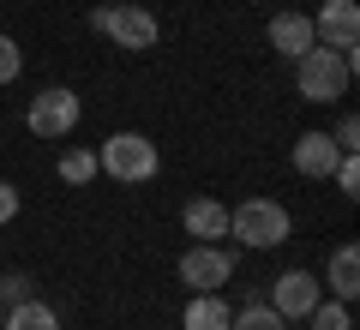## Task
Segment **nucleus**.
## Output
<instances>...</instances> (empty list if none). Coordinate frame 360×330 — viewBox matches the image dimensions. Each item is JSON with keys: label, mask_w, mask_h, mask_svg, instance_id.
Instances as JSON below:
<instances>
[{"label": "nucleus", "mask_w": 360, "mask_h": 330, "mask_svg": "<svg viewBox=\"0 0 360 330\" xmlns=\"http://www.w3.org/2000/svg\"><path fill=\"white\" fill-rule=\"evenodd\" d=\"M348 84H354V54H342V49H324V42H312V49L295 61V90H300V102H319V108H330V102L348 96Z\"/></svg>", "instance_id": "1"}, {"label": "nucleus", "mask_w": 360, "mask_h": 330, "mask_svg": "<svg viewBox=\"0 0 360 330\" xmlns=\"http://www.w3.org/2000/svg\"><path fill=\"white\" fill-rule=\"evenodd\" d=\"M229 234L246 246V253H270V246H288L295 216H288V204H276V198H240L229 210Z\"/></svg>", "instance_id": "2"}, {"label": "nucleus", "mask_w": 360, "mask_h": 330, "mask_svg": "<svg viewBox=\"0 0 360 330\" xmlns=\"http://www.w3.org/2000/svg\"><path fill=\"white\" fill-rule=\"evenodd\" d=\"M96 168L120 186H144V180L162 174V151H156L144 132H108L103 151H96Z\"/></svg>", "instance_id": "3"}, {"label": "nucleus", "mask_w": 360, "mask_h": 330, "mask_svg": "<svg viewBox=\"0 0 360 330\" xmlns=\"http://www.w3.org/2000/svg\"><path fill=\"white\" fill-rule=\"evenodd\" d=\"M90 30H96V37H108L115 49H127V54H150L156 42H162L156 13L132 6V0H120V6H96V13H90Z\"/></svg>", "instance_id": "4"}, {"label": "nucleus", "mask_w": 360, "mask_h": 330, "mask_svg": "<svg viewBox=\"0 0 360 330\" xmlns=\"http://www.w3.org/2000/svg\"><path fill=\"white\" fill-rule=\"evenodd\" d=\"M78 115H84L78 90L49 84V90H37V96H30V108H25V127L37 132L42 144H60V139H72V132H78Z\"/></svg>", "instance_id": "5"}, {"label": "nucleus", "mask_w": 360, "mask_h": 330, "mask_svg": "<svg viewBox=\"0 0 360 330\" xmlns=\"http://www.w3.org/2000/svg\"><path fill=\"white\" fill-rule=\"evenodd\" d=\"M234 270H240V258H234V246L222 241H193L186 253H180V282L193 294H222L234 282Z\"/></svg>", "instance_id": "6"}, {"label": "nucleus", "mask_w": 360, "mask_h": 330, "mask_svg": "<svg viewBox=\"0 0 360 330\" xmlns=\"http://www.w3.org/2000/svg\"><path fill=\"white\" fill-rule=\"evenodd\" d=\"M319 294H324V282H319V270H283V277L276 282H264V300L276 306V312L288 318V324H300V318L312 312V306H319Z\"/></svg>", "instance_id": "7"}, {"label": "nucleus", "mask_w": 360, "mask_h": 330, "mask_svg": "<svg viewBox=\"0 0 360 330\" xmlns=\"http://www.w3.org/2000/svg\"><path fill=\"white\" fill-rule=\"evenodd\" d=\"M307 18H312V37L324 49H342V54L360 49V6L354 0H324L319 13H307Z\"/></svg>", "instance_id": "8"}, {"label": "nucleus", "mask_w": 360, "mask_h": 330, "mask_svg": "<svg viewBox=\"0 0 360 330\" xmlns=\"http://www.w3.org/2000/svg\"><path fill=\"white\" fill-rule=\"evenodd\" d=\"M288 163H295V174H300V180H330V168L342 163V151L330 144V132L312 127V132H300V139L288 144Z\"/></svg>", "instance_id": "9"}, {"label": "nucleus", "mask_w": 360, "mask_h": 330, "mask_svg": "<svg viewBox=\"0 0 360 330\" xmlns=\"http://www.w3.org/2000/svg\"><path fill=\"white\" fill-rule=\"evenodd\" d=\"M180 229L193 241H229V204L222 198H186L180 204Z\"/></svg>", "instance_id": "10"}, {"label": "nucleus", "mask_w": 360, "mask_h": 330, "mask_svg": "<svg viewBox=\"0 0 360 330\" xmlns=\"http://www.w3.org/2000/svg\"><path fill=\"white\" fill-rule=\"evenodd\" d=\"M319 282L330 288V300H348V306H354V294H360V246L342 241L330 258H324V277H319Z\"/></svg>", "instance_id": "11"}, {"label": "nucleus", "mask_w": 360, "mask_h": 330, "mask_svg": "<svg viewBox=\"0 0 360 330\" xmlns=\"http://www.w3.org/2000/svg\"><path fill=\"white\" fill-rule=\"evenodd\" d=\"M264 37H270V49L283 54V61H300V54L319 42V37H312V18H307V13H276Z\"/></svg>", "instance_id": "12"}, {"label": "nucleus", "mask_w": 360, "mask_h": 330, "mask_svg": "<svg viewBox=\"0 0 360 330\" xmlns=\"http://www.w3.org/2000/svg\"><path fill=\"white\" fill-rule=\"evenodd\" d=\"M229 300L222 294H193L186 300V312H180V330H229Z\"/></svg>", "instance_id": "13"}, {"label": "nucleus", "mask_w": 360, "mask_h": 330, "mask_svg": "<svg viewBox=\"0 0 360 330\" xmlns=\"http://www.w3.org/2000/svg\"><path fill=\"white\" fill-rule=\"evenodd\" d=\"M0 330H60V312L49 300H25V306H6Z\"/></svg>", "instance_id": "14"}, {"label": "nucleus", "mask_w": 360, "mask_h": 330, "mask_svg": "<svg viewBox=\"0 0 360 330\" xmlns=\"http://www.w3.org/2000/svg\"><path fill=\"white\" fill-rule=\"evenodd\" d=\"M54 174H60L66 186H90V180L103 174V168H96V151H84V144H66L60 163H54Z\"/></svg>", "instance_id": "15"}, {"label": "nucleus", "mask_w": 360, "mask_h": 330, "mask_svg": "<svg viewBox=\"0 0 360 330\" xmlns=\"http://www.w3.org/2000/svg\"><path fill=\"white\" fill-rule=\"evenodd\" d=\"M229 330H288V318L276 312V306H270L264 294H252V300H246L240 312L229 318Z\"/></svg>", "instance_id": "16"}, {"label": "nucleus", "mask_w": 360, "mask_h": 330, "mask_svg": "<svg viewBox=\"0 0 360 330\" xmlns=\"http://www.w3.org/2000/svg\"><path fill=\"white\" fill-rule=\"evenodd\" d=\"M312 330H354V312H348V300H330V294H319V306L307 312Z\"/></svg>", "instance_id": "17"}, {"label": "nucleus", "mask_w": 360, "mask_h": 330, "mask_svg": "<svg viewBox=\"0 0 360 330\" xmlns=\"http://www.w3.org/2000/svg\"><path fill=\"white\" fill-rule=\"evenodd\" d=\"M37 300V277H25V270H0V306H25Z\"/></svg>", "instance_id": "18"}, {"label": "nucleus", "mask_w": 360, "mask_h": 330, "mask_svg": "<svg viewBox=\"0 0 360 330\" xmlns=\"http://www.w3.org/2000/svg\"><path fill=\"white\" fill-rule=\"evenodd\" d=\"M18 72H25V49L0 30V84H18Z\"/></svg>", "instance_id": "19"}, {"label": "nucleus", "mask_w": 360, "mask_h": 330, "mask_svg": "<svg viewBox=\"0 0 360 330\" xmlns=\"http://www.w3.org/2000/svg\"><path fill=\"white\" fill-rule=\"evenodd\" d=\"M330 180L342 186V198H360V156H354V151H342V163L330 168Z\"/></svg>", "instance_id": "20"}, {"label": "nucleus", "mask_w": 360, "mask_h": 330, "mask_svg": "<svg viewBox=\"0 0 360 330\" xmlns=\"http://www.w3.org/2000/svg\"><path fill=\"white\" fill-rule=\"evenodd\" d=\"M330 144H336V151H360V120L342 115V120L330 127Z\"/></svg>", "instance_id": "21"}, {"label": "nucleus", "mask_w": 360, "mask_h": 330, "mask_svg": "<svg viewBox=\"0 0 360 330\" xmlns=\"http://www.w3.org/2000/svg\"><path fill=\"white\" fill-rule=\"evenodd\" d=\"M18 204H25V198H18V186H13V180H0V229L18 216Z\"/></svg>", "instance_id": "22"}, {"label": "nucleus", "mask_w": 360, "mask_h": 330, "mask_svg": "<svg viewBox=\"0 0 360 330\" xmlns=\"http://www.w3.org/2000/svg\"><path fill=\"white\" fill-rule=\"evenodd\" d=\"M0 318H6V306H0Z\"/></svg>", "instance_id": "23"}]
</instances>
